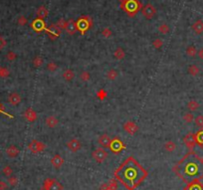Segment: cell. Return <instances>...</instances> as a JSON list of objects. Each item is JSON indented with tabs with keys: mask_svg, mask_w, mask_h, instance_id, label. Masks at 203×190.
<instances>
[{
	"mask_svg": "<svg viewBox=\"0 0 203 190\" xmlns=\"http://www.w3.org/2000/svg\"><path fill=\"white\" fill-rule=\"evenodd\" d=\"M147 177V171L133 156L126 158L115 171V178L128 190H135Z\"/></svg>",
	"mask_w": 203,
	"mask_h": 190,
	"instance_id": "cell-1",
	"label": "cell"
},
{
	"mask_svg": "<svg viewBox=\"0 0 203 190\" xmlns=\"http://www.w3.org/2000/svg\"><path fill=\"white\" fill-rule=\"evenodd\" d=\"M172 170L186 184L200 180L203 178V160L191 150L175 164Z\"/></svg>",
	"mask_w": 203,
	"mask_h": 190,
	"instance_id": "cell-2",
	"label": "cell"
},
{
	"mask_svg": "<svg viewBox=\"0 0 203 190\" xmlns=\"http://www.w3.org/2000/svg\"><path fill=\"white\" fill-rule=\"evenodd\" d=\"M120 8L129 17H133L142 9V4L139 0H123L120 2Z\"/></svg>",
	"mask_w": 203,
	"mask_h": 190,
	"instance_id": "cell-3",
	"label": "cell"
},
{
	"mask_svg": "<svg viewBox=\"0 0 203 190\" xmlns=\"http://www.w3.org/2000/svg\"><path fill=\"white\" fill-rule=\"evenodd\" d=\"M76 26H77L78 31L80 32L82 35L88 31L89 29L93 26V19L91 16L89 15H83L76 21Z\"/></svg>",
	"mask_w": 203,
	"mask_h": 190,
	"instance_id": "cell-4",
	"label": "cell"
},
{
	"mask_svg": "<svg viewBox=\"0 0 203 190\" xmlns=\"http://www.w3.org/2000/svg\"><path fill=\"white\" fill-rule=\"evenodd\" d=\"M109 148L111 149V151L113 152V153L118 154V153H120V151L123 150V149L126 148V145L123 144V142L120 140L119 137H116L112 138Z\"/></svg>",
	"mask_w": 203,
	"mask_h": 190,
	"instance_id": "cell-5",
	"label": "cell"
},
{
	"mask_svg": "<svg viewBox=\"0 0 203 190\" xmlns=\"http://www.w3.org/2000/svg\"><path fill=\"white\" fill-rule=\"evenodd\" d=\"M92 156L95 159L96 162H98V163H103V162L106 159V157H108V152L105 150L104 147H99L96 149V150L93 151Z\"/></svg>",
	"mask_w": 203,
	"mask_h": 190,
	"instance_id": "cell-6",
	"label": "cell"
},
{
	"mask_svg": "<svg viewBox=\"0 0 203 190\" xmlns=\"http://www.w3.org/2000/svg\"><path fill=\"white\" fill-rule=\"evenodd\" d=\"M45 148H46V144L37 140H33L28 144V149L32 153H38V152L43 151Z\"/></svg>",
	"mask_w": 203,
	"mask_h": 190,
	"instance_id": "cell-7",
	"label": "cell"
},
{
	"mask_svg": "<svg viewBox=\"0 0 203 190\" xmlns=\"http://www.w3.org/2000/svg\"><path fill=\"white\" fill-rule=\"evenodd\" d=\"M142 15L144 16V18L147 20L152 19L156 14V8H154V6L152 4H150V3H147L146 5L143 6L142 9Z\"/></svg>",
	"mask_w": 203,
	"mask_h": 190,
	"instance_id": "cell-8",
	"label": "cell"
},
{
	"mask_svg": "<svg viewBox=\"0 0 203 190\" xmlns=\"http://www.w3.org/2000/svg\"><path fill=\"white\" fill-rule=\"evenodd\" d=\"M44 187L47 190H63V186L59 181L51 178H47L44 181Z\"/></svg>",
	"mask_w": 203,
	"mask_h": 190,
	"instance_id": "cell-9",
	"label": "cell"
},
{
	"mask_svg": "<svg viewBox=\"0 0 203 190\" xmlns=\"http://www.w3.org/2000/svg\"><path fill=\"white\" fill-rule=\"evenodd\" d=\"M45 31L47 32L48 36L50 37L51 40H56L58 37L61 35L62 30L56 25V23H55V24H52V25H50L49 27H47Z\"/></svg>",
	"mask_w": 203,
	"mask_h": 190,
	"instance_id": "cell-10",
	"label": "cell"
},
{
	"mask_svg": "<svg viewBox=\"0 0 203 190\" xmlns=\"http://www.w3.org/2000/svg\"><path fill=\"white\" fill-rule=\"evenodd\" d=\"M30 25H31V28H32L34 31L37 32V33L45 31L46 28H47L45 22H44V20L40 19V18H36L35 20H33L32 23H31Z\"/></svg>",
	"mask_w": 203,
	"mask_h": 190,
	"instance_id": "cell-11",
	"label": "cell"
},
{
	"mask_svg": "<svg viewBox=\"0 0 203 190\" xmlns=\"http://www.w3.org/2000/svg\"><path fill=\"white\" fill-rule=\"evenodd\" d=\"M183 141H184L185 145H186V147H187V148L189 149V151L193 150V148L195 147V145H196V141H195L194 134H192V132H189V134H187L184 137Z\"/></svg>",
	"mask_w": 203,
	"mask_h": 190,
	"instance_id": "cell-12",
	"label": "cell"
},
{
	"mask_svg": "<svg viewBox=\"0 0 203 190\" xmlns=\"http://www.w3.org/2000/svg\"><path fill=\"white\" fill-rule=\"evenodd\" d=\"M123 130H125L128 134L133 135L135 134H136L137 130H139V127L136 123H133L132 121H128L126 123L123 124Z\"/></svg>",
	"mask_w": 203,
	"mask_h": 190,
	"instance_id": "cell-13",
	"label": "cell"
},
{
	"mask_svg": "<svg viewBox=\"0 0 203 190\" xmlns=\"http://www.w3.org/2000/svg\"><path fill=\"white\" fill-rule=\"evenodd\" d=\"M67 147L70 149L72 152H77L78 150H80L82 147L81 141L77 140V138H73V140H69L67 142Z\"/></svg>",
	"mask_w": 203,
	"mask_h": 190,
	"instance_id": "cell-14",
	"label": "cell"
},
{
	"mask_svg": "<svg viewBox=\"0 0 203 190\" xmlns=\"http://www.w3.org/2000/svg\"><path fill=\"white\" fill-rule=\"evenodd\" d=\"M66 32L68 35L70 36H73L75 35L76 33H77L78 29H77V26H76V21H74L73 19H70L67 21V26H66Z\"/></svg>",
	"mask_w": 203,
	"mask_h": 190,
	"instance_id": "cell-15",
	"label": "cell"
},
{
	"mask_svg": "<svg viewBox=\"0 0 203 190\" xmlns=\"http://www.w3.org/2000/svg\"><path fill=\"white\" fill-rule=\"evenodd\" d=\"M23 116L27 121H30V123H34V121L37 120V113L31 108H27V110L24 111Z\"/></svg>",
	"mask_w": 203,
	"mask_h": 190,
	"instance_id": "cell-16",
	"label": "cell"
},
{
	"mask_svg": "<svg viewBox=\"0 0 203 190\" xmlns=\"http://www.w3.org/2000/svg\"><path fill=\"white\" fill-rule=\"evenodd\" d=\"M8 103L11 106H18L21 103V96L18 93H11L8 97Z\"/></svg>",
	"mask_w": 203,
	"mask_h": 190,
	"instance_id": "cell-17",
	"label": "cell"
},
{
	"mask_svg": "<svg viewBox=\"0 0 203 190\" xmlns=\"http://www.w3.org/2000/svg\"><path fill=\"white\" fill-rule=\"evenodd\" d=\"M112 138L109 137L106 134H102L101 137L98 138V143L101 145L102 147H110V143H111Z\"/></svg>",
	"mask_w": 203,
	"mask_h": 190,
	"instance_id": "cell-18",
	"label": "cell"
},
{
	"mask_svg": "<svg viewBox=\"0 0 203 190\" xmlns=\"http://www.w3.org/2000/svg\"><path fill=\"white\" fill-rule=\"evenodd\" d=\"M184 190H203V184L199 180H196L188 183Z\"/></svg>",
	"mask_w": 203,
	"mask_h": 190,
	"instance_id": "cell-19",
	"label": "cell"
},
{
	"mask_svg": "<svg viewBox=\"0 0 203 190\" xmlns=\"http://www.w3.org/2000/svg\"><path fill=\"white\" fill-rule=\"evenodd\" d=\"M63 163H64V159L59 154H56L51 159V164H52L55 168H60L61 166L63 165Z\"/></svg>",
	"mask_w": 203,
	"mask_h": 190,
	"instance_id": "cell-20",
	"label": "cell"
},
{
	"mask_svg": "<svg viewBox=\"0 0 203 190\" xmlns=\"http://www.w3.org/2000/svg\"><path fill=\"white\" fill-rule=\"evenodd\" d=\"M48 14H49V10H48L45 6H40L36 11L37 18H40V19H43V20L48 16Z\"/></svg>",
	"mask_w": 203,
	"mask_h": 190,
	"instance_id": "cell-21",
	"label": "cell"
},
{
	"mask_svg": "<svg viewBox=\"0 0 203 190\" xmlns=\"http://www.w3.org/2000/svg\"><path fill=\"white\" fill-rule=\"evenodd\" d=\"M194 137H195L196 144L203 148V127H201L197 132H195Z\"/></svg>",
	"mask_w": 203,
	"mask_h": 190,
	"instance_id": "cell-22",
	"label": "cell"
},
{
	"mask_svg": "<svg viewBox=\"0 0 203 190\" xmlns=\"http://www.w3.org/2000/svg\"><path fill=\"white\" fill-rule=\"evenodd\" d=\"M192 30L195 34H201L203 33V21L202 20H197L192 24Z\"/></svg>",
	"mask_w": 203,
	"mask_h": 190,
	"instance_id": "cell-23",
	"label": "cell"
},
{
	"mask_svg": "<svg viewBox=\"0 0 203 190\" xmlns=\"http://www.w3.org/2000/svg\"><path fill=\"white\" fill-rule=\"evenodd\" d=\"M46 124L48 125L49 127H51V128H54V127H56L57 125H58V124H59V120L56 118V117H54V116H50V117H48L47 118H46Z\"/></svg>",
	"mask_w": 203,
	"mask_h": 190,
	"instance_id": "cell-24",
	"label": "cell"
},
{
	"mask_svg": "<svg viewBox=\"0 0 203 190\" xmlns=\"http://www.w3.org/2000/svg\"><path fill=\"white\" fill-rule=\"evenodd\" d=\"M19 149L17 148L15 145H11V147H9L7 149H6V153L9 157H16L17 155L19 154Z\"/></svg>",
	"mask_w": 203,
	"mask_h": 190,
	"instance_id": "cell-25",
	"label": "cell"
},
{
	"mask_svg": "<svg viewBox=\"0 0 203 190\" xmlns=\"http://www.w3.org/2000/svg\"><path fill=\"white\" fill-rule=\"evenodd\" d=\"M113 56H115V58L116 60H123L126 57V52L123 51L122 47H119V48L116 49L115 53H113Z\"/></svg>",
	"mask_w": 203,
	"mask_h": 190,
	"instance_id": "cell-26",
	"label": "cell"
},
{
	"mask_svg": "<svg viewBox=\"0 0 203 190\" xmlns=\"http://www.w3.org/2000/svg\"><path fill=\"white\" fill-rule=\"evenodd\" d=\"M62 77L66 81H68V82H70V81H72L75 78V73L73 70H70V69L65 70V72L62 75Z\"/></svg>",
	"mask_w": 203,
	"mask_h": 190,
	"instance_id": "cell-27",
	"label": "cell"
},
{
	"mask_svg": "<svg viewBox=\"0 0 203 190\" xmlns=\"http://www.w3.org/2000/svg\"><path fill=\"white\" fill-rule=\"evenodd\" d=\"M199 107H200V105H199L198 101H195V100L189 101L188 104H187V108H188L189 111H196L197 108H199Z\"/></svg>",
	"mask_w": 203,
	"mask_h": 190,
	"instance_id": "cell-28",
	"label": "cell"
},
{
	"mask_svg": "<svg viewBox=\"0 0 203 190\" xmlns=\"http://www.w3.org/2000/svg\"><path fill=\"white\" fill-rule=\"evenodd\" d=\"M187 71H188L189 75H191V76L195 77V76H197V75L199 74V72H200V69H199V68L196 65H191V66L188 67Z\"/></svg>",
	"mask_w": 203,
	"mask_h": 190,
	"instance_id": "cell-29",
	"label": "cell"
},
{
	"mask_svg": "<svg viewBox=\"0 0 203 190\" xmlns=\"http://www.w3.org/2000/svg\"><path fill=\"white\" fill-rule=\"evenodd\" d=\"M164 149L167 150L168 152H172V151L175 150V149H176V144H175L174 142L171 141V140L166 141L165 144H164Z\"/></svg>",
	"mask_w": 203,
	"mask_h": 190,
	"instance_id": "cell-30",
	"label": "cell"
},
{
	"mask_svg": "<svg viewBox=\"0 0 203 190\" xmlns=\"http://www.w3.org/2000/svg\"><path fill=\"white\" fill-rule=\"evenodd\" d=\"M106 77L108 78L109 80L111 81H115L116 79V77H118V72L115 70V69H110L108 72H106Z\"/></svg>",
	"mask_w": 203,
	"mask_h": 190,
	"instance_id": "cell-31",
	"label": "cell"
},
{
	"mask_svg": "<svg viewBox=\"0 0 203 190\" xmlns=\"http://www.w3.org/2000/svg\"><path fill=\"white\" fill-rule=\"evenodd\" d=\"M186 55L191 57V58H194L197 55V49L194 46H188L186 48Z\"/></svg>",
	"mask_w": 203,
	"mask_h": 190,
	"instance_id": "cell-32",
	"label": "cell"
},
{
	"mask_svg": "<svg viewBox=\"0 0 203 190\" xmlns=\"http://www.w3.org/2000/svg\"><path fill=\"white\" fill-rule=\"evenodd\" d=\"M32 63H33V65L35 68H40V67H42L44 61H43V58L41 56H36L35 58L33 59Z\"/></svg>",
	"mask_w": 203,
	"mask_h": 190,
	"instance_id": "cell-33",
	"label": "cell"
},
{
	"mask_svg": "<svg viewBox=\"0 0 203 190\" xmlns=\"http://www.w3.org/2000/svg\"><path fill=\"white\" fill-rule=\"evenodd\" d=\"M183 120L186 124H191L194 121V116L191 113H186L183 114Z\"/></svg>",
	"mask_w": 203,
	"mask_h": 190,
	"instance_id": "cell-34",
	"label": "cell"
},
{
	"mask_svg": "<svg viewBox=\"0 0 203 190\" xmlns=\"http://www.w3.org/2000/svg\"><path fill=\"white\" fill-rule=\"evenodd\" d=\"M80 79L83 81V82H88V81H90L91 79V75L89 72H87V71H83L80 75Z\"/></svg>",
	"mask_w": 203,
	"mask_h": 190,
	"instance_id": "cell-35",
	"label": "cell"
},
{
	"mask_svg": "<svg viewBox=\"0 0 203 190\" xmlns=\"http://www.w3.org/2000/svg\"><path fill=\"white\" fill-rule=\"evenodd\" d=\"M106 96H108V93L104 90V89H101V90H99L98 91V93H97V97H98V99L99 100H101V101H104L106 98Z\"/></svg>",
	"mask_w": 203,
	"mask_h": 190,
	"instance_id": "cell-36",
	"label": "cell"
},
{
	"mask_svg": "<svg viewBox=\"0 0 203 190\" xmlns=\"http://www.w3.org/2000/svg\"><path fill=\"white\" fill-rule=\"evenodd\" d=\"M10 72L7 68L5 67H0V78H7L9 77Z\"/></svg>",
	"mask_w": 203,
	"mask_h": 190,
	"instance_id": "cell-37",
	"label": "cell"
},
{
	"mask_svg": "<svg viewBox=\"0 0 203 190\" xmlns=\"http://www.w3.org/2000/svg\"><path fill=\"white\" fill-rule=\"evenodd\" d=\"M58 64H56L55 62H49L47 65V70L50 71V72H55V71L58 70Z\"/></svg>",
	"mask_w": 203,
	"mask_h": 190,
	"instance_id": "cell-38",
	"label": "cell"
},
{
	"mask_svg": "<svg viewBox=\"0 0 203 190\" xmlns=\"http://www.w3.org/2000/svg\"><path fill=\"white\" fill-rule=\"evenodd\" d=\"M194 123L195 124L199 127H203V116L202 114H199L196 118H194Z\"/></svg>",
	"mask_w": 203,
	"mask_h": 190,
	"instance_id": "cell-39",
	"label": "cell"
},
{
	"mask_svg": "<svg viewBox=\"0 0 203 190\" xmlns=\"http://www.w3.org/2000/svg\"><path fill=\"white\" fill-rule=\"evenodd\" d=\"M16 58H17V54L13 52V51H9V52L6 54V59H7V61H9V62H12V61L16 60Z\"/></svg>",
	"mask_w": 203,
	"mask_h": 190,
	"instance_id": "cell-40",
	"label": "cell"
},
{
	"mask_svg": "<svg viewBox=\"0 0 203 190\" xmlns=\"http://www.w3.org/2000/svg\"><path fill=\"white\" fill-rule=\"evenodd\" d=\"M158 31H159L161 34H167L168 32H169V27H168L167 24H161L159 27H158Z\"/></svg>",
	"mask_w": 203,
	"mask_h": 190,
	"instance_id": "cell-41",
	"label": "cell"
},
{
	"mask_svg": "<svg viewBox=\"0 0 203 190\" xmlns=\"http://www.w3.org/2000/svg\"><path fill=\"white\" fill-rule=\"evenodd\" d=\"M56 25L59 27L61 30L63 29H66V26H67V21L65 19H59L58 20V22L56 23Z\"/></svg>",
	"mask_w": 203,
	"mask_h": 190,
	"instance_id": "cell-42",
	"label": "cell"
},
{
	"mask_svg": "<svg viewBox=\"0 0 203 190\" xmlns=\"http://www.w3.org/2000/svg\"><path fill=\"white\" fill-rule=\"evenodd\" d=\"M162 45H163V42H162V40H161V39H156V40H154V41L152 42V46H153L156 49H159V48H161V47H162Z\"/></svg>",
	"mask_w": 203,
	"mask_h": 190,
	"instance_id": "cell-43",
	"label": "cell"
},
{
	"mask_svg": "<svg viewBox=\"0 0 203 190\" xmlns=\"http://www.w3.org/2000/svg\"><path fill=\"white\" fill-rule=\"evenodd\" d=\"M2 172H3V174H4L5 176H11V174H12V168L10 167L9 165H7V166H5L4 168H3V170H2Z\"/></svg>",
	"mask_w": 203,
	"mask_h": 190,
	"instance_id": "cell-44",
	"label": "cell"
},
{
	"mask_svg": "<svg viewBox=\"0 0 203 190\" xmlns=\"http://www.w3.org/2000/svg\"><path fill=\"white\" fill-rule=\"evenodd\" d=\"M8 183L10 185L15 186V185H17V183H18V178H17L16 176H9Z\"/></svg>",
	"mask_w": 203,
	"mask_h": 190,
	"instance_id": "cell-45",
	"label": "cell"
},
{
	"mask_svg": "<svg viewBox=\"0 0 203 190\" xmlns=\"http://www.w3.org/2000/svg\"><path fill=\"white\" fill-rule=\"evenodd\" d=\"M102 35L104 36L105 38H110V37L112 36V31H111V29H110V28H105V29H103Z\"/></svg>",
	"mask_w": 203,
	"mask_h": 190,
	"instance_id": "cell-46",
	"label": "cell"
},
{
	"mask_svg": "<svg viewBox=\"0 0 203 190\" xmlns=\"http://www.w3.org/2000/svg\"><path fill=\"white\" fill-rule=\"evenodd\" d=\"M109 186L113 189L116 190V188H118V180L115 178V179H111V180L109 181Z\"/></svg>",
	"mask_w": 203,
	"mask_h": 190,
	"instance_id": "cell-47",
	"label": "cell"
},
{
	"mask_svg": "<svg viewBox=\"0 0 203 190\" xmlns=\"http://www.w3.org/2000/svg\"><path fill=\"white\" fill-rule=\"evenodd\" d=\"M4 114V116H6V117H8V118H13V116L12 114H8L7 111H5V108H4V107H3V105L0 103V114Z\"/></svg>",
	"mask_w": 203,
	"mask_h": 190,
	"instance_id": "cell-48",
	"label": "cell"
},
{
	"mask_svg": "<svg viewBox=\"0 0 203 190\" xmlns=\"http://www.w3.org/2000/svg\"><path fill=\"white\" fill-rule=\"evenodd\" d=\"M6 45H7V42H6V40L4 39V37L0 35V51H2L4 49Z\"/></svg>",
	"mask_w": 203,
	"mask_h": 190,
	"instance_id": "cell-49",
	"label": "cell"
},
{
	"mask_svg": "<svg viewBox=\"0 0 203 190\" xmlns=\"http://www.w3.org/2000/svg\"><path fill=\"white\" fill-rule=\"evenodd\" d=\"M17 22H18V24L20 26H24V25L27 24V19L25 18V16H20Z\"/></svg>",
	"mask_w": 203,
	"mask_h": 190,
	"instance_id": "cell-50",
	"label": "cell"
},
{
	"mask_svg": "<svg viewBox=\"0 0 203 190\" xmlns=\"http://www.w3.org/2000/svg\"><path fill=\"white\" fill-rule=\"evenodd\" d=\"M7 189V183L4 181H0V190H6Z\"/></svg>",
	"mask_w": 203,
	"mask_h": 190,
	"instance_id": "cell-51",
	"label": "cell"
},
{
	"mask_svg": "<svg viewBox=\"0 0 203 190\" xmlns=\"http://www.w3.org/2000/svg\"><path fill=\"white\" fill-rule=\"evenodd\" d=\"M197 56H198V58L200 60H203V48L199 49L197 51Z\"/></svg>",
	"mask_w": 203,
	"mask_h": 190,
	"instance_id": "cell-52",
	"label": "cell"
},
{
	"mask_svg": "<svg viewBox=\"0 0 203 190\" xmlns=\"http://www.w3.org/2000/svg\"><path fill=\"white\" fill-rule=\"evenodd\" d=\"M40 190H47V189H46V188H45V187H44V186H43V187H42V188H41Z\"/></svg>",
	"mask_w": 203,
	"mask_h": 190,
	"instance_id": "cell-53",
	"label": "cell"
},
{
	"mask_svg": "<svg viewBox=\"0 0 203 190\" xmlns=\"http://www.w3.org/2000/svg\"><path fill=\"white\" fill-rule=\"evenodd\" d=\"M201 158H202V160H203V156H202V157H201Z\"/></svg>",
	"mask_w": 203,
	"mask_h": 190,
	"instance_id": "cell-54",
	"label": "cell"
}]
</instances>
